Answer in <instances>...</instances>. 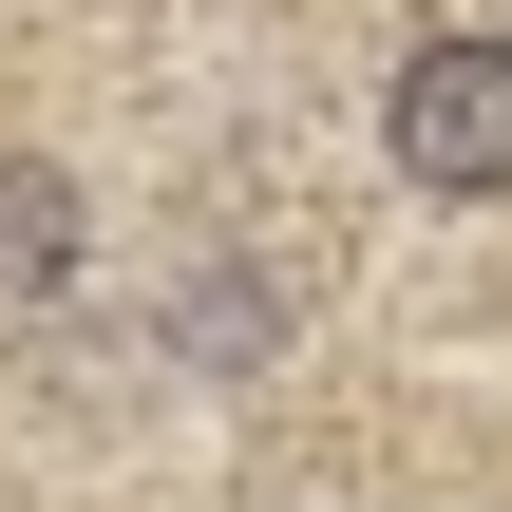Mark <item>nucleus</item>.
Returning a JSON list of instances; mask_svg holds the SVG:
<instances>
[{
  "label": "nucleus",
  "instance_id": "nucleus-1",
  "mask_svg": "<svg viewBox=\"0 0 512 512\" xmlns=\"http://www.w3.org/2000/svg\"><path fill=\"white\" fill-rule=\"evenodd\" d=\"M399 171L418 190H512V38H437L418 76H399Z\"/></svg>",
  "mask_w": 512,
  "mask_h": 512
}]
</instances>
